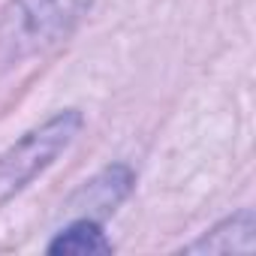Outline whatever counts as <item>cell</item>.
Segmentation results:
<instances>
[{
  "mask_svg": "<svg viewBox=\"0 0 256 256\" xmlns=\"http://www.w3.org/2000/svg\"><path fill=\"white\" fill-rule=\"evenodd\" d=\"M94 0H16L12 4V40L24 52L46 48L64 40Z\"/></svg>",
  "mask_w": 256,
  "mask_h": 256,
  "instance_id": "2",
  "label": "cell"
},
{
  "mask_svg": "<svg viewBox=\"0 0 256 256\" xmlns=\"http://www.w3.org/2000/svg\"><path fill=\"white\" fill-rule=\"evenodd\" d=\"M108 250H112V244L102 238L100 226L90 223V220L72 223L70 229H64L48 244V253H78V256H84V253H108Z\"/></svg>",
  "mask_w": 256,
  "mask_h": 256,
  "instance_id": "3",
  "label": "cell"
},
{
  "mask_svg": "<svg viewBox=\"0 0 256 256\" xmlns=\"http://www.w3.org/2000/svg\"><path fill=\"white\" fill-rule=\"evenodd\" d=\"M82 126L78 112H64L52 120H46L40 130H30L22 142H16L0 157V202L18 193L24 184H30L52 160L76 139Z\"/></svg>",
  "mask_w": 256,
  "mask_h": 256,
  "instance_id": "1",
  "label": "cell"
}]
</instances>
